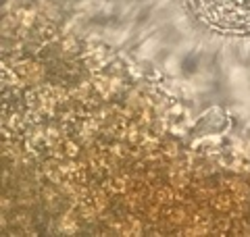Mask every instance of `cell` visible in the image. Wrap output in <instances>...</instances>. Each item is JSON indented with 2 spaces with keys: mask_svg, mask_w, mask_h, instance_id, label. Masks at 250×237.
Instances as JSON below:
<instances>
[{
  "mask_svg": "<svg viewBox=\"0 0 250 237\" xmlns=\"http://www.w3.org/2000/svg\"><path fill=\"white\" fill-rule=\"evenodd\" d=\"M205 21L223 31H250V0H194Z\"/></svg>",
  "mask_w": 250,
  "mask_h": 237,
  "instance_id": "1",
  "label": "cell"
}]
</instances>
